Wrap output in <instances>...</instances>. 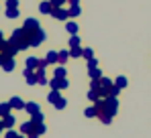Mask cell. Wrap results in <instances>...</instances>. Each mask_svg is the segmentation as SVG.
<instances>
[{
  "mask_svg": "<svg viewBox=\"0 0 151 138\" xmlns=\"http://www.w3.org/2000/svg\"><path fill=\"white\" fill-rule=\"evenodd\" d=\"M82 55L86 59H92V49H82Z\"/></svg>",
  "mask_w": 151,
  "mask_h": 138,
  "instance_id": "obj_20",
  "label": "cell"
},
{
  "mask_svg": "<svg viewBox=\"0 0 151 138\" xmlns=\"http://www.w3.org/2000/svg\"><path fill=\"white\" fill-rule=\"evenodd\" d=\"M2 67L6 69V71H12V69H14V61H12V59H8V61H6Z\"/></svg>",
  "mask_w": 151,
  "mask_h": 138,
  "instance_id": "obj_12",
  "label": "cell"
},
{
  "mask_svg": "<svg viewBox=\"0 0 151 138\" xmlns=\"http://www.w3.org/2000/svg\"><path fill=\"white\" fill-rule=\"evenodd\" d=\"M10 106H12V108H25V106H23V102H21L19 97H14V100L10 102Z\"/></svg>",
  "mask_w": 151,
  "mask_h": 138,
  "instance_id": "obj_15",
  "label": "cell"
},
{
  "mask_svg": "<svg viewBox=\"0 0 151 138\" xmlns=\"http://www.w3.org/2000/svg\"><path fill=\"white\" fill-rule=\"evenodd\" d=\"M65 28H68V31H70L72 35H76V33H78V24H76V23H72V21H70V23L65 24Z\"/></svg>",
  "mask_w": 151,
  "mask_h": 138,
  "instance_id": "obj_7",
  "label": "cell"
},
{
  "mask_svg": "<svg viewBox=\"0 0 151 138\" xmlns=\"http://www.w3.org/2000/svg\"><path fill=\"white\" fill-rule=\"evenodd\" d=\"M57 100H59V93H57V90H53V92L49 93V102H51V104H55Z\"/></svg>",
  "mask_w": 151,
  "mask_h": 138,
  "instance_id": "obj_11",
  "label": "cell"
},
{
  "mask_svg": "<svg viewBox=\"0 0 151 138\" xmlns=\"http://www.w3.org/2000/svg\"><path fill=\"white\" fill-rule=\"evenodd\" d=\"M8 108H12V106H10V104H2V106H0V114H6Z\"/></svg>",
  "mask_w": 151,
  "mask_h": 138,
  "instance_id": "obj_22",
  "label": "cell"
},
{
  "mask_svg": "<svg viewBox=\"0 0 151 138\" xmlns=\"http://www.w3.org/2000/svg\"><path fill=\"white\" fill-rule=\"evenodd\" d=\"M0 41H2V33H0Z\"/></svg>",
  "mask_w": 151,
  "mask_h": 138,
  "instance_id": "obj_28",
  "label": "cell"
},
{
  "mask_svg": "<svg viewBox=\"0 0 151 138\" xmlns=\"http://www.w3.org/2000/svg\"><path fill=\"white\" fill-rule=\"evenodd\" d=\"M51 16H53V18H59V21H68V18H70V12L59 6V8H53V10H51Z\"/></svg>",
  "mask_w": 151,
  "mask_h": 138,
  "instance_id": "obj_3",
  "label": "cell"
},
{
  "mask_svg": "<svg viewBox=\"0 0 151 138\" xmlns=\"http://www.w3.org/2000/svg\"><path fill=\"white\" fill-rule=\"evenodd\" d=\"M98 90H96V87H92V92H88V97H90V100H98Z\"/></svg>",
  "mask_w": 151,
  "mask_h": 138,
  "instance_id": "obj_13",
  "label": "cell"
},
{
  "mask_svg": "<svg viewBox=\"0 0 151 138\" xmlns=\"http://www.w3.org/2000/svg\"><path fill=\"white\" fill-rule=\"evenodd\" d=\"M29 41H31V45H33V47L41 45V43L45 41V33H43L41 28H37L35 33H31V35H29Z\"/></svg>",
  "mask_w": 151,
  "mask_h": 138,
  "instance_id": "obj_1",
  "label": "cell"
},
{
  "mask_svg": "<svg viewBox=\"0 0 151 138\" xmlns=\"http://www.w3.org/2000/svg\"><path fill=\"white\" fill-rule=\"evenodd\" d=\"M25 108L29 110V112H31V114H37V104H27Z\"/></svg>",
  "mask_w": 151,
  "mask_h": 138,
  "instance_id": "obj_19",
  "label": "cell"
},
{
  "mask_svg": "<svg viewBox=\"0 0 151 138\" xmlns=\"http://www.w3.org/2000/svg\"><path fill=\"white\" fill-rule=\"evenodd\" d=\"M12 122H14L12 118H6V120H4V126H12Z\"/></svg>",
  "mask_w": 151,
  "mask_h": 138,
  "instance_id": "obj_26",
  "label": "cell"
},
{
  "mask_svg": "<svg viewBox=\"0 0 151 138\" xmlns=\"http://www.w3.org/2000/svg\"><path fill=\"white\" fill-rule=\"evenodd\" d=\"M70 47H80V39L76 35H72V39H70Z\"/></svg>",
  "mask_w": 151,
  "mask_h": 138,
  "instance_id": "obj_17",
  "label": "cell"
},
{
  "mask_svg": "<svg viewBox=\"0 0 151 138\" xmlns=\"http://www.w3.org/2000/svg\"><path fill=\"white\" fill-rule=\"evenodd\" d=\"M55 61H57V53L55 51H49L47 53V63H55Z\"/></svg>",
  "mask_w": 151,
  "mask_h": 138,
  "instance_id": "obj_8",
  "label": "cell"
},
{
  "mask_svg": "<svg viewBox=\"0 0 151 138\" xmlns=\"http://www.w3.org/2000/svg\"><path fill=\"white\" fill-rule=\"evenodd\" d=\"M63 2H65V0H51V4H53V6H55V8H59V6H61V4H63Z\"/></svg>",
  "mask_w": 151,
  "mask_h": 138,
  "instance_id": "obj_23",
  "label": "cell"
},
{
  "mask_svg": "<svg viewBox=\"0 0 151 138\" xmlns=\"http://www.w3.org/2000/svg\"><path fill=\"white\" fill-rule=\"evenodd\" d=\"M127 85V79L125 77H119V79H116V87H125Z\"/></svg>",
  "mask_w": 151,
  "mask_h": 138,
  "instance_id": "obj_21",
  "label": "cell"
},
{
  "mask_svg": "<svg viewBox=\"0 0 151 138\" xmlns=\"http://www.w3.org/2000/svg\"><path fill=\"white\" fill-rule=\"evenodd\" d=\"M53 8H55V6L51 4V0H49V2H41V6H39V10H41L43 14H51Z\"/></svg>",
  "mask_w": 151,
  "mask_h": 138,
  "instance_id": "obj_4",
  "label": "cell"
},
{
  "mask_svg": "<svg viewBox=\"0 0 151 138\" xmlns=\"http://www.w3.org/2000/svg\"><path fill=\"white\" fill-rule=\"evenodd\" d=\"M70 57H72L70 51H59V53H57V61H59V63H65Z\"/></svg>",
  "mask_w": 151,
  "mask_h": 138,
  "instance_id": "obj_6",
  "label": "cell"
},
{
  "mask_svg": "<svg viewBox=\"0 0 151 138\" xmlns=\"http://www.w3.org/2000/svg\"><path fill=\"white\" fill-rule=\"evenodd\" d=\"M17 6H19L17 0H8V8H17Z\"/></svg>",
  "mask_w": 151,
  "mask_h": 138,
  "instance_id": "obj_25",
  "label": "cell"
},
{
  "mask_svg": "<svg viewBox=\"0 0 151 138\" xmlns=\"http://www.w3.org/2000/svg\"><path fill=\"white\" fill-rule=\"evenodd\" d=\"M55 77H59V79H63V77H65V69H63V67L55 69Z\"/></svg>",
  "mask_w": 151,
  "mask_h": 138,
  "instance_id": "obj_16",
  "label": "cell"
},
{
  "mask_svg": "<svg viewBox=\"0 0 151 138\" xmlns=\"http://www.w3.org/2000/svg\"><path fill=\"white\" fill-rule=\"evenodd\" d=\"M70 4H72V6H78V0H70Z\"/></svg>",
  "mask_w": 151,
  "mask_h": 138,
  "instance_id": "obj_27",
  "label": "cell"
},
{
  "mask_svg": "<svg viewBox=\"0 0 151 138\" xmlns=\"http://www.w3.org/2000/svg\"><path fill=\"white\" fill-rule=\"evenodd\" d=\"M70 55H72V57H80V55H82V49H80V47H72V49H70Z\"/></svg>",
  "mask_w": 151,
  "mask_h": 138,
  "instance_id": "obj_10",
  "label": "cell"
},
{
  "mask_svg": "<svg viewBox=\"0 0 151 138\" xmlns=\"http://www.w3.org/2000/svg\"><path fill=\"white\" fill-rule=\"evenodd\" d=\"M68 12H70V16H78V14H80V6H72Z\"/></svg>",
  "mask_w": 151,
  "mask_h": 138,
  "instance_id": "obj_18",
  "label": "cell"
},
{
  "mask_svg": "<svg viewBox=\"0 0 151 138\" xmlns=\"http://www.w3.org/2000/svg\"><path fill=\"white\" fill-rule=\"evenodd\" d=\"M6 14H8L10 18H17V16H19V10H17V8H8V10H6Z\"/></svg>",
  "mask_w": 151,
  "mask_h": 138,
  "instance_id": "obj_14",
  "label": "cell"
},
{
  "mask_svg": "<svg viewBox=\"0 0 151 138\" xmlns=\"http://www.w3.org/2000/svg\"><path fill=\"white\" fill-rule=\"evenodd\" d=\"M27 67H29V69H39V67H41V61H39L37 57H29V61H27Z\"/></svg>",
  "mask_w": 151,
  "mask_h": 138,
  "instance_id": "obj_5",
  "label": "cell"
},
{
  "mask_svg": "<svg viewBox=\"0 0 151 138\" xmlns=\"http://www.w3.org/2000/svg\"><path fill=\"white\" fill-rule=\"evenodd\" d=\"M55 106H57V108H63V106H65V100H61V97H59V100L55 102Z\"/></svg>",
  "mask_w": 151,
  "mask_h": 138,
  "instance_id": "obj_24",
  "label": "cell"
},
{
  "mask_svg": "<svg viewBox=\"0 0 151 138\" xmlns=\"http://www.w3.org/2000/svg\"><path fill=\"white\" fill-rule=\"evenodd\" d=\"M39 28V23L35 21V18H27L25 21V24H23V31H25L27 35H31V33H35Z\"/></svg>",
  "mask_w": 151,
  "mask_h": 138,
  "instance_id": "obj_2",
  "label": "cell"
},
{
  "mask_svg": "<svg viewBox=\"0 0 151 138\" xmlns=\"http://www.w3.org/2000/svg\"><path fill=\"white\" fill-rule=\"evenodd\" d=\"M90 77H92V79H100V71L96 67H90Z\"/></svg>",
  "mask_w": 151,
  "mask_h": 138,
  "instance_id": "obj_9",
  "label": "cell"
}]
</instances>
